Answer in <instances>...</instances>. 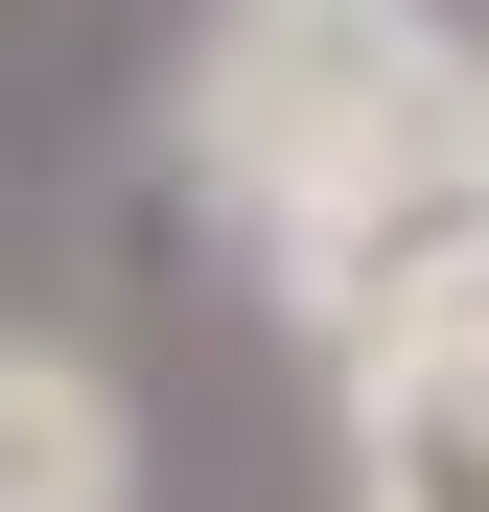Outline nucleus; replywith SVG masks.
<instances>
[{"label": "nucleus", "mask_w": 489, "mask_h": 512, "mask_svg": "<svg viewBox=\"0 0 489 512\" xmlns=\"http://www.w3.org/2000/svg\"><path fill=\"white\" fill-rule=\"evenodd\" d=\"M257 256H280V326H303L326 373H396V350H443V326H489V140H443V163H373V187L280 210Z\"/></svg>", "instance_id": "f03ea898"}, {"label": "nucleus", "mask_w": 489, "mask_h": 512, "mask_svg": "<svg viewBox=\"0 0 489 512\" xmlns=\"http://www.w3.org/2000/svg\"><path fill=\"white\" fill-rule=\"evenodd\" d=\"M350 512H489V326L350 373Z\"/></svg>", "instance_id": "7ed1b4c3"}, {"label": "nucleus", "mask_w": 489, "mask_h": 512, "mask_svg": "<svg viewBox=\"0 0 489 512\" xmlns=\"http://www.w3.org/2000/svg\"><path fill=\"white\" fill-rule=\"evenodd\" d=\"M0 512H140V396L94 350H0Z\"/></svg>", "instance_id": "20e7f679"}, {"label": "nucleus", "mask_w": 489, "mask_h": 512, "mask_svg": "<svg viewBox=\"0 0 489 512\" xmlns=\"http://www.w3.org/2000/svg\"><path fill=\"white\" fill-rule=\"evenodd\" d=\"M489 140V47L420 24V0H233L210 24V94H187V163L233 210H326V187H373V163H443Z\"/></svg>", "instance_id": "f257e3e1"}]
</instances>
